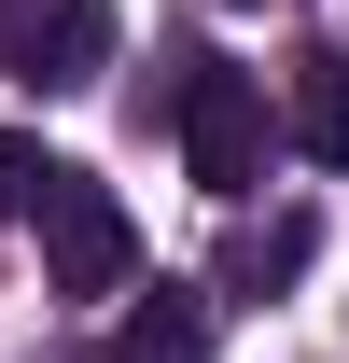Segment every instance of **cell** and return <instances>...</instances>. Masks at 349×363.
<instances>
[{
	"label": "cell",
	"instance_id": "obj_1",
	"mask_svg": "<svg viewBox=\"0 0 349 363\" xmlns=\"http://www.w3.org/2000/svg\"><path fill=\"white\" fill-rule=\"evenodd\" d=\"M28 224H43V279L70 294V308L126 294V266H140V224H126V196H112V182H84V168H43Z\"/></svg>",
	"mask_w": 349,
	"mask_h": 363
},
{
	"label": "cell",
	"instance_id": "obj_2",
	"mask_svg": "<svg viewBox=\"0 0 349 363\" xmlns=\"http://www.w3.org/2000/svg\"><path fill=\"white\" fill-rule=\"evenodd\" d=\"M168 126H182V168L210 196H252L265 182V84L223 70V56H182L168 70Z\"/></svg>",
	"mask_w": 349,
	"mask_h": 363
},
{
	"label": "cell",
	"instance_id": "obj_3",
	"mask_svg": "<svg viewBox=\"0 0 349 363\" xmlns=\"http://www.w3.org/2000/svg\"><path fill=\"white\" fill-rule=\"evenodd\" d=\"M98 56H112V0H43L28 14V43H14V84H98Z\"/></svg>",
	"mask_w": 349,
	"mask_h": 363
},
{
	"label": "cell",
	"instance_id": "obj_4",
	"mask_svg": "<svg viewBox=\"0 0 349 363\" xmlns=\"http://www.w3.org/2000/svg\"><path fill=\"white\" fill-rule=\"evenodd\" d=\"M279 126H294L307 168H349V56L336 43H307L294 70H279Z\"/></svg>",
	"mask_w": 349,
	"mask_h": 363
},
{
	"label": "cell",
	"instance_id": "obj_5",
	"mask_svg": "<svg viewBox=\"0 0 349 363\" xmlns=\"http://www.w3.org/2000/svg\"><path fill=\"white\" fill-rule=\"evenodd\" d=\"M98 363H210V294H182V279H154L126 321H112V350Z\"/></svg>",
	"mask_w": 349,
	"mask_h": 363
},
{
	"label": "cell",
	"instance_id": "obj_6",
	"mask_svg": "<svg viewBox=\"0 0 349 363\" xmlns=\"http://www.w3.org/2000/svg\"><path fill=\"white\" fill-rule=\"evenodd\" d=\"M294 266H307V210H265V238H238V294H265Z\"/></svg>",
	"mask_w": 349,
	"mask_h": 363
},
{
	"label": "cell",
	"instance_id": "obj_7",
	"mask_svg": "<svg viewBox=\"0 0 349 363\" xmlns=\"http://www.w3.org/2000/svg\"><path fill=\"white\" fill-rule=\"evenodd\" d=\"M43 168H56L43 140H14V126H0V224H28V196H43Z\"/></svg>",
	"mask_w": 349,
	"mask_h": 363
},
{
	"label": "cell",
	"instance_id": "obj_8",
	"mask_svg": "<svg viewBox=\"0 0 349 363\" xmlns=\"http://www.w3.org/2000/svg\"><path fill=\"white\" fill-rule=\"evenodd\" d=\"M28 14H43V0H0V70H14V43H28Z\"/></svg>",
	"mask_w": 349,
	"mask_h": 363
}]
</instances>
